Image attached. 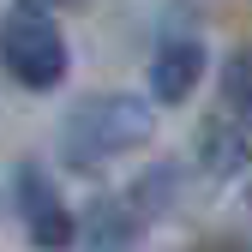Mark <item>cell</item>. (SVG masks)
Masks as SVG:
<instances>
[{"mask_svg":"<svg viewBox=\"0 0 252 252\" xmlns=\"http://www.w3.org/2000/svg\"><path fill=\"white\" fill-rule=\"evenodd\" d=\"M156 120L144 96H126V90H96V96L72 102V114L60 120V162L78 174H96L102 162L150 144Z\"/></svg>","mask_w":252,"mask_h":252,"instance_id":"6da1fadb","label":"cell"},{"mask_svg":"<svg viewBox=\"0 0 252 252\" xmlns=\"http://www.w3.org/2000/svg\"><path fill=\"white\" fill-rule=\"evenodd\" d=\"M0 66H6L24 90H54L66 78L72 54H66V30H60L42 6H12L0 24Z\"/></svg>","mask_w":252,"mask_h":252,"instance_id":"7a4b0ae2","label":"cell"},{"mask_svg":"<svg viewBox=\"0 0 252 252\" xmlns=\"http://www.w3.org/2000/svg\"><path fill=\"white\" fill-rule=\"evenodd\" d=\"M12 198H18V222L36 252H72L78 246V216L66 210V198L54 192V180L42 162H18L12 168Z\"/></svg>","mask_w":252,"mask_h":252,"instance_id":"3957f363","label":"cell"},{"mask_svg":"<svg viewBox=\"0 0 252 252\" xmlns=\"http://www.w3.org/2000/svg\"><path fill=\"white\" fill-rule=\"evenodd\" d=\"M204 78V48L192 36H168L150 54V96L156 102H186Z\"/></svg>","mask_w":252,"mask_h":252,"instance_id":"277c9868","label":"cell"},{"mask_svg":"<svg viewBox=\"0 0 252 252\" xmlns=\"http://www.w3.org/2000/svg\"><path fill=\"white\" fill-rule=\"evenodd\" d=\"M78 240H84V252H126L138 240L132 198H90V210L78 216Z\"/></svg>","mask_w":252,"mask_h":252,"instance_id":"5b68a950","label":"cell"},{"mask_svg":"<svg viewBox=\"0 0 252 252\" xmlns=\"http://www.w3.org/2000/svg\"><path fill=\"white\" fill-rule=\"evenodd\" d=\"M192 156H198V168H204V174L228 180V174H240V168H246V138L234 132L228 120H210L204 132H198V150H192Z\"/></svg>","mask_w":252,"mask_h":252,"instance_id":"8992f818","label":"cell"},{"mask_svg":"<svg viewBox=\"0 0 252 252\" xmlns=\"http://www.w3.org/2000/svg\"><path fill=\"white\" fill-rule=\"evenodd\" d=\"M222 102L240 126H252V42H240L228 60H222Z\"/></svg>","mask_w":252,"mask_h":252,"instance_id":"52a82bcc","label":"cell"},{"mask_svg":"<svg viewBox=\"0 0 252 252\" xmlns=\"http://www.w3.org/2000/svg\"><path fill=\"white\" fill-rule=\"evenodd\" d=\"M210 252H252V240H216Z\"/></svg>","mask_w":252,"mask_h":252,"instance_id":"ba28073f","label":"cell"},{"mask_svg":"<svg viewBox=\"0 0 252 252\" xmlns=\"http://www.w3.org/2000/svg\"><path fill=\"white\" fill-rule=\"evenodd\" d=\"M30 6H60V0H30Z\"/></svg>","mask_w":252,"mask_h":252,"instance_id":"9c48e42d","label":"cell"}]
</instances>
